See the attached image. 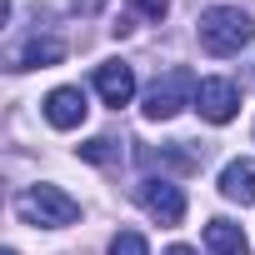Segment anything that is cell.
<instances>
[{
  "instance_id": "6da1fadb",
  "label": "cell",
  "mask_w": 255,
  "mask_h": 255,
  "mask_svg": "<svg viewBox=\"0 0 255 255\" xmlns=\"http://www.w3.org/2000/svg\"><path fill=\"white\" fill-rule=\"evenodd\" d=\"M250 40H255V20L240 5H210L200 15V45L210 55H240Z\"/></svg>"
},
{
  "instance_id": "7a4b0ae2",
  "label": "cell",
  "mask_w": 255,
  "mask_h": 255,
  "mask_svg": "<svg viewBox=\"0 0 255 255\" xmlns=\"http://www.w3.org/2000/svg\"><path fill=\"white\" fill-rule=\"evenodd\" d=\"M15 210H20L25 225H50V230L75 225V215H80V205H75L60 185H30V190L15 200Z\"/></svg>"
},
{
  "instance_id": "3957f363",
  "label": "cell",
  "mask_w": 255,
  "mask_h": 255,
  "mask_svg": "<svg viewBox=\"0 0 255 255\" xmlns=\"http://www.w3.org/2000/svg\"><path fill=\"white\" fill-rule=\"evenodd\" d=\"M195 90H200V80H195L185 65L165 70V75L145 90V120H170V115H180L185 105H195Z\"/></svg>"
},
{
  "instance_id": "277c9868",
  "label": "cell",
  "mask_w": 255,
  "mask_h": 255,
  "mask_svg": "<svg viewBox=\"0 0 255 255\" xmlns=\"http://www.w3.org/2000/svg\"><path fill=\"white\" fill-rule=\"evenodd\" d=\"M135 200H140L160 225H180V220H185V190H180L175 180H155V175H150V180L135 185Z\"/></svg>"
},
{
  "instance_id": "5b68a950",
  "label": "cell",
  "mask_w": 255,
  "mask_h": 255,
  "mask_svg": "<svg viewBox=\"0 0 255 255\" xmlns=\"http://www.w3.org/2000/svg\"><path fill=\"white\" fill-rule=\"evenodd\" d=\"M195 110H200L210 125H225V120H235V110H240V90H235L230 80H200Z\"/></svg>"
},
{
  "instance_id": "8992f818",
  "label": "cell",
  "mask_w": 255,
  "mask_h": 255,
  "mask_svg": "<svg viewBox=\"0 0 255 255\" xmlns=\"http://www.w3.org/2000/svg\"><path fill=\"white\" fill-rule=\"evenodd\" d=\"M95 90H100V100L105 105H130V95H135V70L125 65V60H105V65H95Z\"/></svg>"
},
{
  "instance_id": "52a82bcc",
  "label": "cell",
  "mask_w": 255,
  "mask_h": 255,
  "mask_svg": "<svg viewBox=\"0 0 255 255\" xmlns=\"http://www.w3.org/2000/svg\"><path fill=\"white\" fill-rule=\"evenodd\" d=\"M85 115H90V105H85V95L75 85H60V90L45 95V120L55 130H75V125H85Z\"/></svg>"
},
{
  "instance_id": "ba28073f",
  "label": "cell",
  "mask_w": 255,
  "mask_h": 255,
  "mask_svg": "<svg viewBox=\"0 0 255 255\" xmlns=\"http://www.w3.org/2000/svg\"><path fill=\"white\" fill-rule=\"evenodd\" d=\"M65 60V40H40L30 35L15 55H10V70H45V65H60Z\"/></svg>"
},
{
  "instance_id": "9c48e42d",
  "label": "cell",
  "mask_w": 255,
  "mask_h": 255,
  "mask_svg": "<svg viewBox=\"0 0 255 255\" xmlns=\"http://www.w3.org/2000/svg\"><path fill=\"white\" fill-rule=\"evenodd\" d=\"M220 195L235 205H255V160H230L220 170Z\"/></svg>"
},
{
  "instance_id": "30bf717a",
  "label": "cell",
  "mask_w": 255,
  "mask_h": 255,
  "mask_svg": "<svg viewBox=\"0 0 255 255\" xmlns=\"http://www.w3.org/2000/svg\"><path fill=\"white\" fill-rule=\"evenodd\" d=\"M205 245H210V255H250L245 230H240L235 220H220V215L205 225Z\"/></svg>"
},
{
  "instance_id": "8fae6325",
  "label": "cell",
  "mask_w": 255,
  "mask_h": 255,
  "mask_svg": "<svg viewBox=\"0 0 255 255\" xmlns=\"http://www.w3.org/2000/svg\"><path fill=\"white\" fill-rule=\"evenodd\" d=\"M115 155H120V150H115V140H105V135H100V140H85V145H80V160H90V165H110Z\"/></svg>"
},
{
  "instance_id": "7c38bea8",
  "label": "cell",
  "mask_w": 255,
  "mask_h": 255,
  "mask_svg": "<svg viewBox=\"0 0 255 255\" xmlns=\"http://www.w3.org/2000/svg\"><path fill=\"white\" fill-rule=\"evenodd\" d=\"M110 255H150V250H145V235L140 230H120L110 240Z\"/></svg>"
},
{
  "instance_id": "4fadbf2b",
  "label": "cell",
  "mask_w": 255,
  "mask_h": 255,
  "mask_svg": "<svg viewBox=\"0 0 255 255\" xmlns=\"http://www.w3.org/2000/svg\"><path fill=\"white\" fill-rule=\"evenodd\" d=\"M130 5H135V10L145 15V20H165V10H170L165 0H130Z\"/></svg>"
},
{
  "instance_id": "5bb4252c",
  "label": "cell",
  "mask_w": 255,
  "mask_h": 255,
  "mask_svg": "<svg viewBox=\"0 0 255 255\" xmlns=\"http://www.w3.org/2000/svg\"><path fill=\"white\" fill-rule=\"evenodd\" d=\"M165 255H195V250H190V245H170Z\"/></svg>"
},
{
  "instance_id": "9a60e30c",
  "label": "cell",
  "mask_w": 255,
  "mask_h": 255,
  "mask_svg": "<svg viewBox=\"0 0 255 255\" xmlns=\"http://www.w3.org/2000/svg\"><path fill=\"white\" fill-rule=\"evenodd\" d=\"M5 255H15V250H5Z\"/></svg>"
}]
</instances>
